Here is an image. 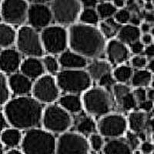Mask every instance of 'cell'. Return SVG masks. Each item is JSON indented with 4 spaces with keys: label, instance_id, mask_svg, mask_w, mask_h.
Returning a JSON list of instances; mask_svg holds the SVG:
<instances>
[{
    "label": "cell",
    "instance_id": "obj_1",
    "mask_svg": "<svg viewBox=\"0 0 154 154\" xmlns=\"http://www.w3.org/2000/svg\"><path fill=\"white\" fill-rule=\"evenodd\" d=\"M4 114L9 124L19 130L36 128L42 121L41 103L30 96H18L5 104Z\"/></svg>",
    "mask_w": 154,
    "mask_h": 154
},
{
    "label": "cell",
    "instance_id": "obj_2",
    "mask_svg": "<svg viewBox=\"0 0 154 154\" xmlns=\"http://www.w3.org/2000/svg\"><path fill=\"white\" fill-rule=\"evenodd\" d=\"M69 45L71 50L86 59L101 56L105 49V37L93 26L74 24L69 29Z\"/></svg>",
    "mask_w": 154,
    "mask_h": 154
},
{
    "label": "cell",
    "instance_id": "obj_3",
    "mask_svg": "<svg viewBox=\"0 0 154 154\" xmlns=\"http://www.w3.org/2000/svg\"><path fill=\"white\" fill-rule=\"evenodd\" d=\"M56 140L50 132L34 128L23 136L22 151L24 154H56Z\"/></svg>",
    "mask_w": 154,
    "mask_h": 154
},
{
    "label": "cell",
    "instance_id": "obj_4",
    "mask_svg": "<svg viewBox=\"0 0 154 154\" xmlns=\"http://www.w3.org/2000/svg\"><path fill=\"white\" fill-rule=\"evenodd\" d=\"M56 81L60 89L67 94H78L89 90L92 78L83 69H64L58 72Z\"/></svg>",
    "mask_w": 154,
    "mask_h": 154
},
{
    "label": "cell",
    "instance_id": "obj_5",
    "mask_svg": "<svg viewBox=\"0 0 154 154\" xmlns=\"http://www.w3.org/2000/svg\"><path fill=\"white\" fill-rule=\"evenodd\" d=\"M82 103L88 113L95 116H105L110 113L113 102L107 90L101 87L92 88L83 95Z\"/></svg>",
    "mask_w": 154,
    "mask_h": 154
},
{
    "label": "cell",
    "instance_id": "obj_6",
    "mask_svg": "<svg viewBox=\"0 0 154 154\" xmlns=\"http://www.w3.org/2000/svg\"><path fill=\"white\" fill-rule=\"evenodd\" d=\"M42 125L45 130L53 134H63L67 132L72 123L71 114L60 105H49L45 109L42 116Z\"/></svg>",
    "mask_w": 154,
    "mask_h": 154
},
{
    "label": "cell",
    "instance_id": "obj_7",
    "mask_svg": "<svg viewBox=\"0 0 154 154\" xmlns=\"http://www.w3.org/2000/svg\"><path fill=\"white\" fill-rule=\"evenodd\" d=\"M16 45L19 53L28 57L38 58L43 55L44 48L41 35L30 26H24L19 29Z\"/></svg>",
    "mask_w": 154,
    "mask_h": 154
},
{
    "label": "cell",
    "instance_id": "obj_8",
    "mask_svg": "<svg viewBox=\"0 0 154 154\" xmlns=\"http://www.w3.org/2000/svg\"><path fill=\"white\" fill-rule=\"evenodd\" d=\"M40 35L44 49L51 55H61L69 45V32L60 25L44 29Z\"/></svg>",
    "mask_w": 154,
    "mask_h": 154
},
{
    "label": "cell",
    "instance_id": "obj_9",
    "mask_svg": "<svg viewBox=\"0 0 154 154\" xmlns=\"http://www.w3.org/2000/svg\"><path fill=\"white\" fill-rule=\"evenodd\" d=\"M89 140L77 132H66L56 140V154H88Z\"/></svg>",
    "mask_w": 154,
    "mask_h": 154
},
{
    "label": "cell",
    "instance_id": "obj_10",
    "mask_svg": "<svg viewBox=\"0 0 154 154\" xmlns=\"http://www.w3.org/2000/svg\"><path fill=\"white\" fill-rule=\"evenodd\" d=\"M82 2L76 0H56L51 2L50 7L53 19L60 26L71 25L79 18Z\"/></svg>",
    "mask_w": 154,
    "mask_h": 154
},
{
    "label": "cell",
    "instance_id": "obj_11",
    "mask_svg": "<svg viewBox=\"0 0 154 154\" xmlns=\"http://www.w3.org/2000/svg\"><path fill=\"white\" fill-rule=\"evenodd\" d=\"M29 5L23 0H5L2 2L1 14L5 23L19 26L28 19Z\"/></svg>",
    "mask_w": 154,
    "mask_h": 154
},
{
    "label": "cell",
    "instance_id": "obj_12",
    "mask_svg": "<svg viewBox=\"0 0 154 154\" xmlns=\"http://www.w3.org/2000/svg\"><path fill=\"white\" fill-rule=\"evenodd\" d=\"M60 87L53 75H43L33 84L34 98L41 103H52L60 96Z\"/></svg>",
    "mask_w": 154,
    "mask_h": 154
},
{
    "label": "cell",
    "instance_id": "obj_13",
    "mask_svg": "<svg viewBox=\"0 0 154 154\" xmlns=\"http://www.w3.org/2000/svg\"><path fill=\"white\" fill-rule=\"evenodd\" d=\"M127 121L123 116L109 113L101 118L98 123L100 134L109 140L120 138L126 132Z\"/></svg>",
    "mask_w": 154,
    "mask_h": 154
},
{
    "label": "cell",
    "instance_id": "obj_14",
    "mask_svg": "<svg viewBox=\"0 0 154 154\" xmlns=\"http://www.w3.org/2000/svg\"><path fill=\"white\" fill-rule=\"evenodd\" d=\"M27 19L30 26L35 29L43 30L49 26L53 19L51 7L45 2H34L29 5Z\"/></svg>",
    "mask_w": 154,
    "mask_h": 154
},
{
    "label": "cell",
    "instance_id": "obj_15",
    "mask_svg": "<svg viewBox=\"0 0 154 154\" xmlns=\"http://www.w3.org/2000/svg\"><path fill=\"white\" fill-rule=\"evenodd\" d=\"M21 53L14 49H3L1 53V69L4 73L14 74L22 65Z\"/></svg>",
    "mask_w": 154,
    "mask_h": 154
},
{
    "label": "cell",
    "instance_id": "obj_16",
    "mask_svg": "<svg viewBox=\"0 0 154 154\" xmlns=\"http://www.w3.org/2000/svg\"><path fill=\"white\" fill-rule=\"evenodd\" d=\"M106 53L111 63L121 64L127 60L130 52L126 44L119 39H112L107 45Z\"/></svg>",
    "mask_w": 154,
    "mask_h": 154
},
{
    "label": "cell",
    "instance_id": "obj_17",
    "mask_svg": "<svg viewBox=\"0 0 154 154\" xmlns=\"http://www.w3.org/2000/svg\"><path fill=\"white\" fill-rule=\"evenodd\" d=\"M9 87L12 92L18 96H26L32 91L33 84L31 79L23 73L16 72L12 74L8 79Z\"/></svg>",
    "mask_w": 154,
    "mask_h": 154
},
{
    "label": "cell",
    "instance_id": "obj_18",
    "mask_svg": "<svg viewBox=\"0 0 154 154\" xmlns=\"http://www.w3.org/2000/svg\"><path fill=\"white\" fill-rule=\"evenodd\" d=\"M59 62L65 69H82L87 66V59L72 50H66L62 53Z\"/></svg>",
    "mask_w": 154,
    "mask_h": 154
},
{
    "label": "cell",
    "instance_id": "obj_19",
    "mask_svg": "<svg viewBox=\"0 0 154 154\" xmlns=\"http://www.w3.org/2000/svg\"><path fill=\"white\" fill-rule=\"evenodd\" d=\"M21 72L30 79H38L45 72L42 60L36 57H28L23 60L20 67Z\"/></svg>",
    "mask_w": 154,
    "mask_h": 154
},
{
    "label": "cell",
    "instance_id": "obj_20",
    "mask_svg": "<svg viewBox=\"0 0 154 154\" xmlns=\"http://www.w3.org/2000/svg\"><path fill=\"white\" fill-rule=\"evenodd\" d=\"M103 152V154H133V149L126 140L116 138L106 143Z\"/></svg>",
    "mask_w": 154,
    "mask_h": 154
},
{
    "label": "cell",
    "instance_id": "obj_21",
    "mask_svg": "<svg viewBox=\"0 0 154 154\" xmlns=\"http://www.w3.org/2000/svg\"><path fill=\"white\" fill-rule=\"evenodd\" d=\"M60 106L70 114H76L81 112L82 100L76 94H66L60 98Z\"/></svg>",
    "mask_w": 154,
    "mask_h": 154
},
{
    "label": "cell",
    "instance_id": "obj_22",
    "mask_svg": "<svg viewBox=\"0 0 154 154\" xmlns=\"http://www.w3.org/2000/svg\"><path fill=\"white\" fill-rule=\"evenodd\" d=\"M23 136L21 130L16 128H7L2 130L1 133V140L2 144L10 149H16L19 145H21Z\"/></svg>",
    "mask_w": 154,
    "mask_h": 154
},
{
    "label": "cell",
    "instance_id": "obj_23",
    "mask_svg": "<svg viewBox=\"0 0 154 154\" xmlns=\"http://www.w3.org/2000/svg\"><path fill=\"white\" fill-rule=\"evenodd\" d=\"M141 36V30L133 25H125L121 27L118 33V39L125 44H133L137 42Z\"/></svg>",
    "mask_w": 154,
    "mask_h": 154
},
{
    "label": "cell",
    "instance_id": "obj_24",
    "mask_svg": "<svg viewBox=\"0 0 154 154\" xmlns=\"http://www.w3.org/2000/svg\"><path fill=\"white\" fill-rule=\"evenodd\" d=\"M111 66L103 60H96L90 63L87 67V72L92 79L99 81L107 74L110 73Z\"/></svg>",
    "mask_w": 154,
    "mask_h": 154
},
{
    "label": "cell",
    "instance_id": "obj_25",
    "mask_svg": "<svg viewBox=\"0 0 154 154\" xmlns=\"http://www.w3.org/2000/svg\"><path fill=\"white\" fill-rule=\"evenodd\" d=\"M128 123L132 132L137 134L144 133L146 124V115L143 111L131 112L129 116Z\"/></svg>",
    "mask_w": 154,
    "mask_h": 154
},
{
    "label": "cell",
    "instance_id": "obj_26",
    "mask_svg": "<svg viewBox=\"0 0 154 154\" xmlns=\"http://www.w3.org/2000/svg\"><path fill=\"white\" fill-rule=\"evenodd\" d=\"M1 47L9 49L17 39V34L12 26L6 23L1 24Z\"/></svg>",
    "mask_w": 154,
    "mask_h": 154
},
{
    "label": "cell",
    "instance_id": "obj_27",
    "mask_svg": "<svg viewBox=\"0 0 154 154\" xmlns=\"http://www.w3.org/2000/svg\"><path fill=\"white\" fill-rule=\"evenodd\" d=\"M75 130L77 133H80L82 136H90L96 133V125L93 119L90 116H82L79 119L75 125Z\"/></svg>",
    "mask_w": 154,
    "mask_h": 154
},
{
    "label": "cell",
    "instance_id": "obj_28",
    "mask_svg": "<svg viewBox=\"0 0 154 154\" xmlns=\"http://www.w3.org/2000/svg\"><path fill=\"white\" fill-rule=\"evenodd\" d=\"M152 79V72L149 70L139 69L133 73L131 82L136 88H144L150 84Z\"/></svg>",
    "mask_w": 154,
    "mask_h": 154
},
{
    "label": "cell",
    "instance_id": "obj_29",
    "mask_svg": "<svg viewBox=\"0 0 154 154\" xmlns=\"http://www.w3.org/2000/svg\"><path fill=\"white\" fill-rule=\"evenodd\" d=\"M100 29L104 37L111 38L116 35H118L121 29V25L116 21L114 18H110L102 22L100 25Z\"/></svg>",
    "mask_w": 154,
    "mask_h": 154
},
{
    "label": "cell",
    "instance_id": "obj_30",
    "mask_svg": "<svg viewBox=\"0 0 154 154\" xmlns=\"http://www.w3.org/2000/svg\"><path fill=\"white\" fill-rule=\"evenodd\" d=\"M96 9L98 12L100 19H103V20L113 18V16L118 11L113 3L110 2H99Z\"/></svg>",
    "mask_w": 154,
    "mask_h": 154
},
{
    "label": "cell",
    "instance_id": "obj_31",
    "mask_svg": "<svg viewBox=\"0 0 154 154\" xmlns=\"http://www.w3.org/2000/svg\"><path fill=\"white\" fill-rule=\"evenodd\" d=\"M79 20L81 23L89 26H93L98 23L100 16L98 12L95 9H85L81 12L79 16Z\"/></svg>",
    "mask_w": 154,
    "mask_h": 154
},
{
    "label": "cell",
    "instance_id": "obj_32",
    "mask_svg": "<svg viewBox=\"0 0 154 154\" xmlns=\"http://www.w3.org/2000/svg\"><path fill=\"white\" fill-rule=\"evenodd\" d=\"M133 69L130 66L122 65L118 66L113 72L114 79L119 82V83H125L128 82L133 77Z\"/></svg>",
    "mask_w": 154,
    "mask_h": 154
},
{
    "label": "cell",
    "instance_id": "obj_33",
    "mask_svg": "<svg viewBox=\"0 0 154 154\" xmlns=\"http://www.w3.org/2000/svg\"><path fill=\"white\" fill-rule=\"evenodd\" d=\"M45 69L51 74L57 73L60 70V62L53 55H48L42 59Z\"/></svg>",
    "mask_w": 154,
    "mask_h": 154
},
{
    "label": "cell",
    "instance_id": "obj_34",
    "mask_svg": "<svg viewBox=\"0 0 154 154\" xmlns=\"http://www.w3.org/2000/svg\"><path fill=\"white\" fill-rule=\"evenodd\" d=\"M117 103L119 105V106L123 109V110L129 111L131 110V109H134L135 107L137 106V104L138 102L137 101L134 95L131 92V93L126 95V96H125L123 98L121 99Z\"/></svg>",
    "mask_w": 154,
    "mask_h": 154
},
{
    "label": "cell",
    "instance_id": "obj_35",
    "mask_svg": "<svg viewBox=\"0 0 154 154\" xmlns=\"http://www.w3.org/2000/svg\"><path fill=\"white\" fill-rule=\"evenodd\" d=\"M1 104H6L9 101V96H10V93H9V82L5 78V75L3 73L1 74Z\"/></svg>",
    "mask_w": 154,
    "mask_h": 154
},
{
    "label": "cell",
    "instance_id": "obj_36",
    "mask_svg": "<svg viewBox=\"0 0 154 154\" xmlns=\"http://www.w3.org/2000/svg\"><path fill=\"white\" fill-rule=\"evenodd\" d=\"M103 136L98 133H93L90 135L89 138V143L90 148L93 149L94 151H100L101 149H103L104 147V141Z\"/></svg>",
    "mask_w": 154,
    "mask_h": 154
},
{
    "label": "cell",
    "instance_id": "obj_37",
    "mask_svg": "<svg viewBox=\"0 0 154 154\" xmlns=\"http://www.w3.org/2000/svg\"><path fill=\"white\" fill-rule=\"evenodd\" d=\"M112 91H113L116 100L118 102L121 99L123 98L125 96L131 93V89L130 86H126L125 83H117L113 86Z\"/></svg>",
    "mask_w": 154,
    "mask_h": 154
},
{
    "label": "cell",
    "instance_id": "obj_38",
    "mask_svg": "<svg viewBox=\"0 0 154 154\" xmlns=\"http://www.w3.org/2000/svg\"><path fill=\"white\" fill-rule=\"evenodd\" d=\"M132 16V12L129 9H123L117 11L114 16V19L119 24H126L130 22V19Z\"/></svg>",
    "mask_w": 154,
    "mask_h": 154
},
{
    "label": "cell",
    "instance_id": "obj_39",
    "mask_svg": "<svg viewBox=\"0 0 154 154\" xmlns=\"http://www.w3.org/2000/svg\"><path fill=\"white\" fill-rule=\"evenodd\" d=\"M140 137L137 133L132 131H128L126 133V141L130 146L133 150L136 149L140 145Z\"/></svg>",
    "mask_w": 154,
    "mask_h": 154
},
{
    "label": "cell",
    "instance_id": "obj_40",
    "mask_svg": "<svg viewBox=\"0 0 154 154\" xmlns=\"http://www.w3.org/2000/svg\"><path fill=\"white\" fill-rule=\"evenodd\" d=\"M131 65L134 68L141 69L147 65V59L145 56H135L134 57L132 58Z\"/></svg>",
    "mask_w": 154,
    "mask_h": 154
},
{
    "label": "cell",
    "instance_id": "obj_41",
    "mask_svg": "<svg viewBox=\"0 0 154 154\" xmlns=\"http://www.w3.org/2000/svg\"><path fill=\"white\" fill-rule=\"evenodd\" d=\"M115 80L116 79H114L113 75L109 73L101 78L99 80V83H100V86H102L103 88L113 87V86L115 85Z\"/></svg>",
    "mask_w": 154,
    "mask_h": 154
},
{
    "label": "cell",
    "instance_id": "obj_42",
    "mask_svg": "<svg viewBox=\"0 0 154 154\" xmlns=\"http://www.w3.org/2000/svg\"><path fill=\"white\" fill-rule=\"evenodd\" d=\"M133 93L137 101L139 102L140 103L147 100V92L144 88H136Z\"/></svg>",
    "mask_w": 154,
    "mask_h": 154
},
{
    "label": "cell",
    "instance_id": "obj_43",
    "mask_svg": "<svg viewBox=\"0 0 154 154\" xmlns=\"http://www.w3.org/2000/svg\"><path fill=\"white\" fill-rule=\"evenodd\" d=\"M130 48H131L132 52H133L134 54L137 55H139L141 53H143L144 51V49H144V44L140 40L134 42V43L131 44Z\"/></svg>",
    "mask_w": 154,
    "mask_h": 154
},
{
    "label": "cell",
    "instance_id": "obj_44",
    "mask_svg": "<svg viewBox=\"0 0 154 154\" xmlns=\"http://www.w3.org/2000/svg\"><path fill=\"white\" fill-rule=\"evenodd\" d=\"M140 149L143 154H151L154 151V146L151 143L145 141L141 144Z\"/></svg>",
    "mask_w": 154,
    "mask_h": 154
},
{
    "label": "cell",
    "instance_id": "obj_45",
    "mask_svg": "<svg viewBox=\"0 0 154 154\" xmlns=\"http://www.w3.org/2000/svg\"><path fill=\"white\" fill-rule=\"evenodd\" d=\"M140 108L143 112H149L153 108V102L150 100H146L140 103Z\"/></svg>",
    "mask_w": 154,
    "mask_h": 154
},
{
    "label": "cell",
    "instance_id": "obj_46",
    "mask_svg": "<svg viewBox=\"0 0 154 154\" xmlns=\"http://www.w3.org/2000/svg\"><path fill=\"white\" fill-rule=\"evenodd\" d=\"M152 35L149 33L143 34V35L141 36V42L144 44V45H146V46H149L152 44Z\"/></svg>",
    "mask_w": 154,
    "mask_h": 154
},
{
    "label": "cell",
    "instance_id": "obj_47",
    "mask_svg": "<svg viewBox=\"0 0 154 154\" xmlns=\"http://www.w3.org/2000/svg\"><path fill=\"white\" fill-rule=\"evenodd\" d=\"M144 52H145V55L147 58H149V59L154 58V44L147 46L144 49Z\"/></svg>",
    "mask_w": 154,
    "mask_h": 154
},
{
    "label": "cell",
    "instance_id": "obj_48",
    "mask_svg": "<svg viewBox=\"0 0 154 154\" xmlns=\"http://www.w3.org/2000/svg\"><path fill=\"white\" fill-rule=\"evenodd\" d=\"M82 5L84 6L85 9H95L98 5V2L95 1H86L82 2Z\"/></svg>",
    "mask_w": 154,
    "mask_h": 154
},
{
    "label": "cell",
    "instance_id": "obj_49",
    "mask_svg": "<svg viewBox=\"0 0 154 154\" xmlns=\"http://www.w3.org/2000/svg\"><path fill=\"white\" fill-rule=\"evenodd\" d=\"M151 26L149 23H143L142 25H141V28H140V30L141 32H143V34H146L150 32L151 31Z\"/></svg>",
    "mask_w": 154,
    "mask_h": 154
},
{
    "label": "cell",
    "instance_id": "obj_50",
    "mask_svg": "<svg viewBox=\"0 0 154 154\" xmlns=\"http://www.w3.org/2000/svg\"><path fill=\"white\" fill-rule=\"evenodd\" d=\"M130 23H131V25H133V26H137L140 23V17L137 16V14L136 13H132L131 19H130Z\"/></svg>",
    "mask_w": 154,
    "mask_h": 154
},
{
    "label": "cell",
    "instance_id": "obj_51",
    "mask_svg": "<svg viewBox=\"0 0 154 154\" xmlns=\"http://www.w3.org/2000/svg\"><path fill=\"white\" fill-rule=\"evenodd\" d=\"M8 123H9V122H8L7 119H6V117H5V114H1V130H5V129H7V126H8Z\"/></svg>",
    "mask_w": 154,
    "mask_h": 154
},
{
    "label": "cell",
    "instance_id": "obj_52",
    "mask_svg": "<svg viewBox=\"0 0 154 154\" xmlns=\"http://www.w3.org/2000/svg\"><path fill=\"white\" fill-rule=\"evenodd\" d=\"M112 3H113V5H115V7L117 9H123V7L125 6V5L126 4V2L123 1V0H116V1H113V2H112Z\"/></svg>",
    "mask_w": 154,
    "mask_h": 154
},
{
    "label": "cell",
    "instance_id": "obj_53",
    "mask_svg": "<svg viewBox=\"0 0 154 154\" xmlns=\"http://www.w3.org/2000/svg\"><path fill=\"white\" fill-rule=\"evenodd\" d=\"M144 18L146 19V23H154V14L152 12H146V13L144 15Z\"/></svg>",
    "mask_w": 154,
    "mask_h": 154
},
{
    "label": "cell",
    "instance_id": "obj_54",
    "mask_svg": "<svg viewBox=\"0 0 154 154\" xmlns=\"http://www.w3.org/2000/svg\"><path fill=\"white\" fill-rule=\"evenodd\" d=\"M4 154H24V152L17 149H10Z\"/></svg>",
    "mask_w": 154,
    "mask_h": 154
},
{
    "label": "cell",
    "instance_id": "obj_55",
    "mask_svg": "<svg viewBox=\"0 0 154 154\" xmlns=\"http://www.w3.org/2000/svg\"><path fill=\"white\" fill-rule=\"evenodd\" d=\"M145 8L147 11H152L154 9V4L152 2H146L145 3Z\"/></svg>",
    "mask_w": 154,
    "mask_h": 154
},
{
    "label": "cell",
    "instance_id": "obj_56",
    "mask_svg": "<svg viewBox=\"0 0 154 154\" xmlns=\"http://www.w3.org/2000/svg\"><path fill=\"white\" fill-rule=\"evenodd\" d=\"M148 68L152 73H154V58H152L148 64Z\"/></svg>",
    "mask_w": 154,
    "mask_h": 154
},
{
    "label": "cell",
    "instance_id": "obj_57",
    "mask_svg": "<svg viewBox=\"0 0 154 154\" xmlns=\"http://www.w3.org/2000/svg\"><path fill=\"white\" fill-rule=\"evenodd\" d=\"M147 97H149V99L150 100H153L154 99V89H149L148 93H147Z\"/></svg>",
    "mask_w": 154,
    "mask_h": 154
},
{
    "label": "cell",
    "instance_id": "obj_58",
    "mask_svg": "<svg viewBox=\"0 0 154 154\" xmlns=\"http://www.w3.org/2000/svg\"><path fill=\"white\" fill-rule=\"evenodd\" d=\"M149 126H150L151 130L154 132V118H152L150 121H149Z\"/></svg>",
    "mask_w": 154,
    "mask_h": 154
},
{
    "label": "cell",
    "instance_id": "obj_59",
    "mask_svg": "<svg viewBox=\"0 0 154 154\" xmlns=\"http://www.w3.org/2000/svg\"><path fill=\"white\" fill-rule=\"evenodd\" d=\"M150 33H151V35H154V27H152V28L151 29Z\"/></svg>",
    "mask_w": 154,
    "mask_h": 154
},
{
    "label": "cell",
    "instance_id": "obj_60",
    "mask_svg": "<svg viewBox=\"0 0 154 154\" xmlns=\"http://www.w3.org/2000/svg\"><path fill=\"white\" fill-rule=\"evenodd\" d=\"M152 86L154 87V81H153V82H152Z\"/></svg>",
    "mask_w": 154,
    "mask_h": 154
},
{
    "label": "cell",
    "instance_id": "obj_61",
    "mask_svg": "<svg viewBox=\"0 0 154 154\" xmlns=\"http://www.w3.org/2000/svg\"><path fill=\"white\" fill-rule=\"evenodd\" d=\"M151 154H154V151H153V152H152V153H151Z\"/></svg>",
    "mask_w": 154,
    "mask_h": 154
}]
</instances>
